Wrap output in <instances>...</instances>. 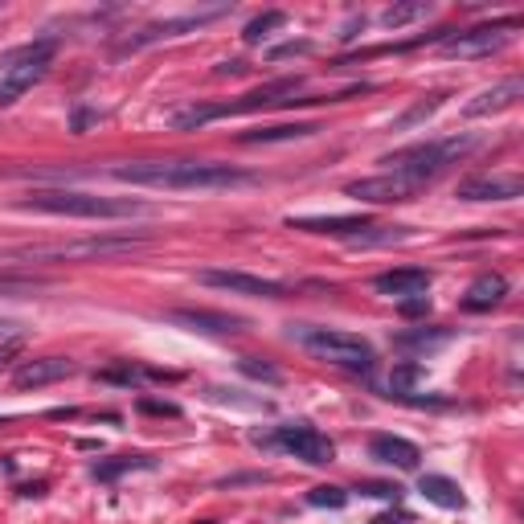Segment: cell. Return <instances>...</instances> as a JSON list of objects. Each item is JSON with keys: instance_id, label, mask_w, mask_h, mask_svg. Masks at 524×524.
I'll list each match as a JSON object with an SVG mask.
<instances>
[{"instance_id": "obj_4", "label": "cell", "mask_w": 524, "mask_h": 524, "mask_svg": "<svg viewBox=\"0 0 524 524\" xmlns=\"http://www.w3.org/2000/svg\"><path fill=\"white\" fill-rule=\"evenodd\" d=\"M144 234H95V238H78V242H50V246H17L9 258L21 262H99V258H119L131 250H144Z\"/></svg>"}, {"instance_id": "obj_13", "label": "cell", "mask_w": 524, "mask_h": 524, "mask_svg": "<svg viewBox=\"0 0 524 524\" xmlns=\"http://www.w3.org/2000/svg\"><path fill=\"white\" fill-rule=\"evenodd\" d=\"M524 95V78H504V82H496V86H488V91H479L467 107H463V115H471V119H484V115H496V111H504V107H512L516 99Z\"/></svg>"}, {"instance_id": "obj_12", "label": "cell", "mask_w": 524, "mask_h": 524, "mask_svg": "<svg viewBox=\"0 0 524 524\" xmlns=\"http://www.w3.org/2000/svg\"><path fill=\"white\" fill-rule=\"evenodd\" d=\"M172 324H181L189 332H209V336H230V332H242V320L238 316H226V312H209V308H177L168 312Z\"/></svg>"}, {"instance_id": "obj_24", "label": "cell", "mask_w": 524, "mask_h": 524, "mask_svg": "<svg viewBox=\"0 0 524 524\" xmlns=\"http://www.w3.org/2000/svg\"><path fill=\"white\" fill-rule=\"evenodd\" d=\"M422 381H426V369L418 361H402V365H393V373H389V389L393 393H410Z\"/></svg>"}, {"instance_id": "obj_29", "label": "cell", "mask_w": 524, "mask_h": 524, "mask_svg": "<svg viewBox=\"0 0 524 524\" xmlns=\"http://www.w3.org/2000/svg\"><path fill=\"white\" fill-rule=\"evenodd\" d=\"M308 504H316V508H344L348 496H344V488H312Z\"/></svg>"}, {"instance_id": "obj_26", "label": "cell", "mask_w": 524, "mask_h": 524, "mask_svg": "<svg viewBox=\"0 0 524 524\" xmlns=\"http://www.w3.org/2000/svg\"><path fill=\"white\" fill-rule=\"evenodd\" d=\"M148 467H152V459H144V455H123L115 463H95V479H115L123 471H148Z\"/></svg>"}, {"instance_id": "obj_3", "label": "cell", "mask_w": 524, "mask_h": 524, "mask_svg": "<svg viewBox=\"0 0 524 524\" xmlns=\"http://www.w3.org/2000/svg\"><path fill=\"white\" fill-rule=\"evenodd\" d=\"M21 209L37 213H58V217H140L148 213L144 201H119V197H99V193H78V189H41L21 201Z\"/></svg>"}, {"instance_id": "obj_10", "label": "cell", "mask_w": 524, "mask_h": 524, "mask_svg": "<svg viewBox=\"0 0 524 524\" xmlns=\"http://www.w3.org/2000/svg\"><path fill=\"white\" fill-rule=\"evenodd\" d=\"M205 287L230 291V295H258V299H283L287 283L279 279H262V275H246V271H201L197 275Z\"/></svg>"}, {"instance_id": "obj_9", "label": "cell", "mask_w": 524, "mask_h": 524, "mask_svg": "<svg viewBox=\"0 0 524 524\" xmlns=\"http://www.w3.org/2000/svg\"><path fill=\"white\" fill-rule=\"evenodd\" d=\"M418 189H426L422 181L406 177V172H385V177H365V181H353L344 193L357 197L365 205H398V201H410Z\"/></svg>"}, {"instance_id": "obj_6", "label": "cell", "mask_w": 524, "mask_h": 524, "mask_svg": "<svg viewBox=\"0 0 524 524\" xmlns=\"http://www.w3.org/2000/svg\"><path fill=\"white\" fill-rule=\"evenodd\" d=\"M291 336H299V344L308 348L312 357L344 369V373H373L377 365V353L373 344L353 336V332H340V328H312V324H299L291 328Z\"/></svg>"}, {"instance_id": "obj_1", "label": "cell", "mask_w": 524, "mask_h": 524, "mask_svg": "<svg viewBox=\"0 0 524 524\" xmlns=\"http://www.w3.org/2000/svg\"><path fill=\"white\" fill-rule=\"evenodd\" d=\"M111 177L123 185H148V189H172V193H222L258 185V172L217 160H136L111 168Z\"/></svg>"}, {"instance_id": "obj_31", "label": "cell", "mask_w": 524, "mask_h": 524, "mask_svg": "<svg viewBox=\"0 0 524 524\" xmlns=\"http://www.w3.org/2000/svg\"><path fill=\"white\" fill-rule=\"evenodd\" d=\"M398 308H402V316H426L430 299L426 295H410V299H398Z\"/></svg>"}, {"instance_id": "obj_28", "label": "cell", "mask_w": 524, "mask_h": 524, "mask_svg": "<svg viewBox=\"0 0 524 524\" xmlns=\"http://www.w3.org/2000/svg\"><path fill=\"white\" fill-rule=\"evenodd\" d=\"M46 287V279H25V275H0V295H29Z\"/></svg>"}, {"instance_id": "obj_19", "label": "cell", "mask_w": 524, "mask_h": 524, "mask_svg": "<svg viewBox=\"0 0 524 524\" xmlns=\"http://www.w3.org/2000/svg\"><path fill=\"white\" fill-rule=\"evenodd\" d=\"M418 492H422L430 504L447 508V512H459V508L467 504V496L459 492V484H455V479H447V475H422V479H418Z\"/></svg>"}, {"instance_id": "obj_20", "label": "cell", "mask_w": 524, "mask_h": 524, "mask_svg": "<svg viewBox=\"0 0 524 524\" xmlns=\"http://www.w3.org/2000/svg\"><path fill=\"white\" fill-rule=\"evenodd\" d=\"M217 13H197V17H181V21H160V25H148L144 33H136L127 41V50H140V46H152V41H160V37H181V29H197V25H205V21H213Z\"/></svg>"}, {"instance_id": "obj_11", "label": "cell", "mask_w": 524, "mask_h": 524, "mask_svg": "<svg viewBox=\"0 0 524 524\" xmlns=\"http://www.w3.org/2000/svg\"><path fill=\"white\" fill-rule=\"evenodd\" d=\"M74 373H78V365H74L70 357H33V361L17 365L13 385H17V389H41V385L66 381V377H74Z\"/></svg>"}, {"instance_id": "obj_30", "label": "cell", "mask_w": 524, "mask_h": 524, "mask_svg": "<svg viewBox=\"0 0 524 524\" xmlns=\"http://www.w3.org/2000/svg\"><path fill=\"white\" fill-rule=\"evenodd\" d=\"M242 373H246V377H258V381H271V385L283 381V373H279L275 365H267V361L258 365V357H246V361H242Z\"/></svg>"}, {"instance_id": "obj_15", "label": "cell", "mask_w": 524, "mask_h": 524, "mask_svg": "<svg viewBox=\"0 0 524 524\" xmlns=\"http://www.w3.org/2000/svg\"><path fill=\"white\" fill-rule=\"evenodd\" d=\"M369 459H377L385 467H398V471H418L422 451L410 439H398V434H377V439H369Z\"/></svg>"}, {"instance_id": "obj_22", "label": "cell", "mask_w": 524, "mask_h": 524, "mask_svg": "<svg viewBox=\"0 0 524 524\" xmlns=\"http://www.w3.org/2000/svg\"><path fill=\"white\" fill-rule=\"evenodd\" d=\"M447 340H451V332H443V328H414V332L393 336V344H398V348H439Z\"/></svg>"}, {"instance_id": "obj_7", "label": "cell", "mask_w": 524, "mask_h": 524, "mask_svg": "<svg viewBox=\"0 0 524 524\" xmlns=\"http://www.w3.org/2000/svg\"><path fill=\"white\" fill-rule=\"evenodd\" d=\"M254 443L258 447H279V451H287V455H295L303 463H312V467H324V463L336 459L332 439L324 430H316L312 422H283V426H275V434H267V439L258 434Z\"/></svg>"}, {"instance_id": "obj_18", "label": "cell", "mask_w": 524, "mask_h": 524, "mask_svg": "<svg viewBox=\"0 0 524 524\" xmlns=\"http://www.w3.org/2000/svg\"><path fill=\"white\" fill-rule=\"evenodd\" d=\"M508 295V279L504 275H479L467 291H463V312H492L496 303H504Z\"/></svg>"}, {"instance_id": "obj_21", "label": "cell", "mask_w": 524, "mask_h": 524, "mask_svg": "<svg viewBox=\"0 0 524 524\" xmlns=\"http://www.w3.org/2000/svg\"><path fill=\"white\" fill-rule=\"evenodd\" d=\"M316 123H279V127H258L246 131L242 144H279V140H303V136H316Z\"/></svg>"}, {"instance_id": "obj_27", "label": "cell", "mask_w": 524, "mask_h": 524, "mask_svg": "<svg viewBox=\"0 0 524 524\" xmlns=\"http://www.w3.org/2000/svg\"><path fill=\"white\" fill-rule=\"evenodd\" d=\"M426 13H430V5H393V9H385V13H381V21H385L389 29H398V25L418 21V17H426Z\"/></svg>"}, {"instance_id": "obj_23", "label": "cell", "mask_w": 524, "mask_h": 524, "mask_svg": "<svg viewBox=\"0 0 524 524\" xmlns=\"http://www.w3.org/2000/svg\"><path fill=\"white\" fill-rule=\"evenodd\" d=\"M447 103V95H426L422 103H414L406 115H398V119H393V131H406V127H414V123H422V119H430L434 111H439Z\"/></svg>"}, {"instance_id": "obj_8", "label": "cell", "mask_w": 524, "mask_h": 524, "mask_svg": "<svg viewBox=\"0 0 524 524\" xmlns=\"http://www.w3.org/2000/svg\"><path fill=\"white\" fill-rule=\"evenodd\" d=\"M516 29H520L516 17L488 21V25H475V29H459V33L447 29L439 50H443V58H488V54H496V50L508 46Z\"/></svg>"}, {"instance_id": "obj_17", "label": "cell", "mask_w": 524, "mask_h": 524, "mask_svg": "<svg viewBox=\"0 0 524 524\" xmlns=\"http://www.w3.org/2000/svg\"><path fill=\"white\" fill-rule=\"evenodd\" d=\"M287 226L291 230H312V234H332V238H348V242H353L373 222L361 213V217H287Z\"/></svg>"}, {"instance_id": "obj_14", "label": "cell", "mask_w": 524, "mask_h": 524, "mask_svg": "<svg viewBox=\"0 0 524 524\" xmlns=\"http://www.w3.org/2000/svg\"><path fill=\"white\" fill-rule=\"evenodd\" d=\"M373 291H377V295H389V299L426 295V291H430V271H422V267H398V271H385V275L373 279Z\"/></svg>"}, {"instance_id": "obj_5", "label": "cell", "mask_w": 524, "mask_h": 524, "mask_svg": "<svg viewBox=\"0 0 524 524\" xmlns=\"http://www.w3.org/2000/svg\"><path fill=\"white\" fill-rule=\"evenodd\" d=\"M54 54H58V41L37 37V41H25V46H17L0 58V107H13L25 91H33V86L50 74Z\"/></svg>"}, {"instance_id": "obj_25", "label": "cell", "mask_w": 524, "mask_h": 524, "mask_svg": "<svg viewBox=\"0 0 524 524\" xmlns=\"http://www.w3.org/2000/svg\"><path fill=\"white\" fill-rule=\"evenodd\" d=\"M283 25H287V13H279V9H275V13H262V17H254V21L242 29V37L250 41V46H258L262 37H271V33H275V29H283Z\"/></svg>"}, {"instance_id": "obj_16", "label": "cell", "mask_w": 524, "mask_h": 524, "mask_svg": "<svg viewBox=\"0 0 524 524\" xmlns=\"http://www.w3.org/2000/svg\"><path fill=\"white\" fill-rule=\"evenodd\" d=\"M520 177H471L459 185V201H516Z\"/></svg>"}, {"instance_id": "obj_32", "label": "cell", "mask_w": 524, "mask_h": 524, "mask_svg": "<svg viewBox=\"0 0 524 524\" xmlns=\"http://www.w3.org/2000/svg\"><path fill=\"white\" fill-rule=\"evenodd\" d=\"M365 496H377V500H398L402 488H393V484H361Z\"/></svg>"}, {"instance_id": "obj_2", "label": "cell", "mask_w": 524, "mask_h": 524, "mask_svg": "<svg viewBox=\"0 0 524 524\" xmlns=\"http://www.w3.org/2000/svg\"><path fill=\"white\" fill-rule=\"evenodd\" d=\"M479 148L475 136H447V140H422V144H410V148H398L389 152L381 164H389V172H406L414 181H434L439 172H447L451 164H459L463 156H471Z\"/></svg>"}]
</instances>
